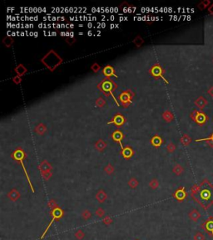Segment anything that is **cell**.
I'll list each match as a JSON object with an SVG mask.
<instances>
[{"label":"cell","instance_id":"2","mask_svg":"<svg viewBox=\"0 0 213 240\" xmlns=\"http://www.w3.org/2000/svg\"><path fill=\"white\" fill-rule=\"evenodd\" d=\"M44 64L46 66H48V69H50L51 70L56 68L58 64H60L62 63V59L60 57L57 55V53L54 51H51L48 55H46L44 57L43 60Z\"/></svg>","mask_w":213,"mask_h":240},{"label":"cell","instance_id":"7","mask_svg":"<svg viewBox=\"0 0 213 240\" xmlns=\"http://www.w3.org/2000/svg\"><path fill=\"white\" fill-rule=\"evenodd\" d=\"M74 237L78 240H83L85 237V233L82 229H78L74 232Z\"/></svg>","mask_w":213,"mask_h":240},{"label":"cell","instance_id":"4","mask_svg":"<svg viewBox=\"0 0 213 240\" xmlns=\"http://www.w3.org/2000/svg\"><path fill=\"white\" fill-rule=\"evenodd\" d=\"M107 198H108V195L104 190H103V189L99 190L96 194V199L100 203H103L107 200Z\"/></svg>","mask_w":213,"mask_h":240},{"label":"cell","instance_id":"10","mask_svg":"<svg viewBox=\"0 0 213 240\" xmlns=\"http://www.w3.org/2000/svg\"><path fill=\"white\" fill-rule=\"evenodd\" d=\"M113 219L112 218V216H110V215H107L103 219V223H104L105 225H110V224L113 223Z\"/></svg>","mask_w":213,"mask_h":240},{"label":"cell","instance_id":"6","mask_svg":"<svg viewBox=\"0 0 213 240\" xmlns=\"http://www.w3.org/2000/svg\"><path fill=\"white\" fill-rule=\"evenodd\" d=\"M189 217H190V219L192 220V221H197L198 220V219L200 218V214H199V212L197 211V210L194 209L191 211V213L189 214Z\"/></svg>","mask_w":213,"mask_h":240},{"label":"cell","instance_id":"13","mask_svg":"<svg viewBox=\"0 0 213 240\" xmlns=\"http://www.w3.org/2000/svg\"><path fill=\"white\" fill-rule=\"evenodd\" d=\"M205 237L201 233H196L194 236V240H204Z\"/></svg>","mask_w":213,"mask_h":240},{"label":"cell","instance_id":"3","mask_svg":"<svg viewBox=\"0 0 213 240\" xmlns=\"http://www.w3.org/2000/svg\"><path fill=\"white\" fill-rule=\"evenodd\" d=\"M63 216V211L58 207V208H57V209H55L52 210V220H51V222L48 223V227H47V228L45 229V231L44 232V233H43V235L40 237V239H44V237L45 236V234L47 233V232L48 231V229L50 228V227H51V225L52 224V223L54 222V221H56V220H57V219H60Z\"/></svg>","mask_w":213,"mask_h":240},{"label":"cell","instance_id":"8","mask_svg":"<svg viewBox=\"0 0 213 240\" xmlns=\"http://www.w3.org/2000/svg\"><path fill=\"white\" fill-rule=\"evenodd\" d=\"M95 214L97 217H98L99 219H103L105 217V214H106V213H105V210L103 209V208H98V209H97V210L95 211Z\"/></svg>","mask_w":213,"mask_h":240},{"label":"cell","instance_id":"17","mask_svg":"<svg viewBox=\"0 0 213 240\" xmlns=\"http://www.w3.org/2000/svg\"><path fill=\"white\" fill-rule=\"evenodd\" d=\"M135 240H140V239H135Z\"/></svg>","mask_w":213,"mask_h":240},{"label":"cell","instance_id":"15","mask_svg":"<svg viewBox=\"0 0 213 240\" xmlns=\"http://www.w3.org/2000/svg\"><path fill=\"white\" fill-rule=\"evenodd\" d=\"M176 197H177V199H182L183 198L185 197V193L184 192H182V191H178L177 192V193L176 194Z\"/></svg>","mask_w":213,"mask_h":240},{"label":"cell","instance_id":"14","mask_svg":"<svg viewBox=\"0 0 213 240\" xmlns=\"http://www.w3.org/2000/svg\"><path fill=\"white\" fill-rule=\"evenodd\" d=\"M150 187L152 188V189H156L158 187V183L156 179L152 180V182L150 183Z\"/></svg>","mask_w":213,"mask_h":240},{"label":"cell","instance_id":"1","mask_svg":"<svg viewBox=\"0 0 213 240\" xmlns=\"http://www.w3.org/2000/svg\"><path fill=\"white\" fill-rule=\"evenodd\" d=\"M196 198L201 205L207 208L213 203V187L209 184H203L196 191Z\"/></svg>","mask_w":213,"mask_h":240},{"label":"cell","instance_id":"9","mask_svg":"<svg viewBox=\"0 0 213 240\" xmlns=\"http://www.w3.org/2000/svg\"><path fill=\"white\" fill-rule=\"evenodd\" d=\"M81 216L84 220H88L92 218V213L88 209H85L84 211H83Z\"/></svg>","mask_w":213,"mask_h":240},{"label":"cell","instance_id":"16","mask_svg":"<svg viewBox=\"0 0 213 240\" xmlns=\"http://www.w3.org/2000/svg\"><path fill=\"white\" fill-rule=\"evenodd\" d=\"M105 170H106V172H107L108 174H111V173H112V172L113 171V168L111 165H108V167L105 168Z\"/></svg>","mask_w":213,"mask_h":240},{"label":"cell","instance_id":"12","mask_svg":"<svg viewBox=\"0 0 213 240\" xmlns=\"http://www.w3.org/2000/svg\"><path fill=\"white\" fill-rule=\"evenodd\" d=\"M128 184H129V186H130L132 189H136L137 186L138 185V183H137V181L135 179H132L128 182Z\"/></svg>","mask_w":213,"mask_h":240},{"label":"cell","instance_id":"5","mask_svg":"<svg viewBox=\"0 0 213 240\" xmlns=\"http://www.w3.org/2000/svg\"><path fill=\"white\" fill-rule=\"evenodd\" d=\"M8 197H9V198L11 201L15 202L17 201L19 198L21 197V195H20V193L17 191V189H13L8 193Z\"/></svg>","mask_w":213,"mask_h":240},{"label":"cell","instance_id":"11","mask_svg":"<svg viewBox=\"0 0 213 240\" xmlns=\"http://www.w3.org/2000/svg\"><path fill=\"white\" fill-rule=\"evenodd\" d=\"M48 208L51 209L52 210H53L55 209H57V208H58V205H57V203L55 200L52 199L51 201L48 203Z\"/></svg>","mask_w":213,"mask_h":240}]
</instances>
